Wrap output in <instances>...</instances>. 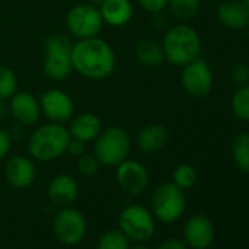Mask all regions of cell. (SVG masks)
Listing matches in <instances>:
<instances>
[{"mask_svg": "<svg viewBox=\"0 0 249 249\" xmlns=\"http://www.w3.org/2000/svg\"><path fill=\"white\" fill-rule=\"evenodd\" d=\"M231 113L242 122H249V84L237 87L230 98Z\"/></svg>", "mask_w": 249, "mask_h": 249, "instance_id": "obj_24", "label": "cell"}, {"mask_svg": "<svg viewBox=\"0 0 249 249\" xmlns=\"http://www.w3.org/2000/svg\"><path fill=\"white\" fill-rule=\"evenodd\" d=\"M164 60L173 66H185L198 59L202 50V41L195 28L185 22L167 30L161 41Z\"/></svg>", "mask_w": 249, "mask_h": 249, "instance_id": "obj_2", "label": "cell"}, {"mask_svg": "<svg viewBox=\"0 0 249 249\" xmlns=\"http://www.w3.org/2000/svg\"><path fill=\"white\" fill-rule=\"evenodd\" d=\"M230 79L236 87L249 84V65L245 62H237L230 69Z\"/></svg>", "mask_w": 249, "mask_h": 249, "instance_id": "obj_29", "label": "cell"}, {"mask_svg": "<svg viewBox=\"0 0 249 249\" xmlns=\"http://www.w3.org/2000/svg\"><path fill=\"white\" fill-rule=\"evenodd\" d=\"M186 208V196L173 182L159 185L151 195V213L161 223L178 221Z\"/></svg>", "mask_w": 249, "mask_h": 249, "instance_id": "obj_6", "label": "cell"}, {"mask_svg": "<svg viewBox=\"0 0 249 249\" xmlns=\"http://www.w3.org/2000/svg\"><path fill=\"white\" fill-rule=\"evenodd\" d=\"M119 230L131 242H148L156 231V218L150 210L134 204L122 210L119 215Z\"/></svg>", "mask_w": 249, "mask_h": 249, "instance_id": "obj_7", "label": "cell"}, {"mask_svg": "<svg viewBox=\"0 0 249 249\" xmlns=\"http://www.w3.org/2000/svg\"><path fill=\"white\" fill-rule=\"evenodd\" d=\"M214 226L204 214L191 215L183 226V242L192 249H207L214 242Z\"/></svg>", "mask_w": 249, "mask_h": 249, "instance_id": "obj_13", "label": "cell"}, {"mask_svg": "<svg viewBox=\"0 0 249 249\" xmlns=\"http://www.w3.org/2000/svg\"><path fill=\"white\" fill-rule=\"evenodd\" d=\"M129 249H151L148 245H145V242H140V243H135V245H132Z\"/></svg>", "mask_w": 249, "mask_h": 249, "instance_id": "obj_34", "label": "cell"}, {"mask_svg": "<svg viewBox=\"0 0 249 249\" xmlns=\"http://www.w3.org/2000/svg\"><path fill=\"white\" fill-rule=\"evenodd\" d=\"M116 182L124 194L138 196L147 189L150 183V175L140 161L126 159L116 166Z\"/></svg>", "mask_w": 249, "mask_h": 249, "instance_id": "obj_12", "label": "cell"}, {"mask_svg": "<svg viewBox=\"0 0 249 249\" xmlns=\"http://www.w3.org/2000/svg\"><path fill=\"white\" fill-rule=\"evenodd\" d=\"M180 84L183 91L194 98L207 97L214 84V75L210 65L201 57L182 66Z\"/></svg>", "mask_w": 249, "mask_h": 249, "instance_id": "obj_10", "label": "cell"}, {"mask_svg": "<svg viewBox=\"0 0 249 249\" xmlns=\"http://www.w3.org/2000/svg\"><path fill=\"white\" fill-rule=\"evenodd\" d=\"M38 100L41 106V114H44L49 122L63 124L66 122H71V119L73 117V100L66 91L60 88H52L44 91Z\"/></svg>", "mask_w": 249, "mask_h": 249, "instance_id": "obj_11", "label": "cell"}, {"mask_svg": "<svg viewBox=\"0 0 249 249\" xmlns=\"http://www.w3.org/2000/svg\"><path fill=\"white\" fill-rule=\"evenodd\" d=\"M76 166H78L79 175L84 176V178H94L98 173L100 167H101V164H100V161H98V159L95 157L94 153L92 154L84 153L82 156H79Z\"/></svg>", "mask_w": 249, "mask_h": 249, "instance_id": "obj_28", "label": "cell"}, {"mask_svg": "<svg viewBox=\"0 0 249 249\" xmlns=\"http://www.w3.org/2000/svg\"><path fill=\"white\" fill-rule=\"evenodd\" d=\"M231 157L239 170L249 173V134H237L231 142Z\"/></svg>", "mask_w": 249, "mask_h": 249, "instance_id": "obj_23", "label": "cell"}, {"mask_svg": "<svg viewBox=\"0 0 249 249\" xmlns=\"http://www.w3.org/2000/svg\"><path fill=\"white\" fill-rule=\"evenodd\" d=\"M66 153H69L71 156L73 157H79L82 156L85 151V142L79 141V140H75V138H71L69 142H68V148H66Z\"/></svg>", "mask_w": 249, "mask_h": 249, "instance_id": "obj_32", "label": "cell"}, {"mask_svg": "<svg viewBox=\"0 0 249 249\" xmlns=\"http://www.w3.org/2000/svg\"><path fill=\"white\" fill-rule=\"evenodd\" d=\"M103 2H104V0H89V3L94 5V6H97V8H98Z\"/></svg>", "mask_w": 249, "mask_h": 249, "instance_id": "obj_35", "label": "cell"}, {"mask_svg": "<svg viewBox=\"0 0 249 249\" xmlns=\"http://www.w3.org/2000/svg\"><path fill=\"white\" fill-rule=\"evenodd\" d=\"M17 91H18V78L15 72L8 66L0 65V101L9 100Z\"/></svg>", "mask_w": 249, "mask_h": 249, "instance_id": "obj_27", "label": "cell"}, {"mask_svg": "<svg viewBox=\"0 0 249 249\" xmlns=\"http://www.w3.org/2000/svg\"><path fill=\"white\" fill-rule=\"evenodd\" d=\"M201 8V0H169L167 9L172 17L180 22L194 19Z\"/></svg>", "mask_w": 249, "mask_h": 249, "instance_id": "obj_22", "label": "cell"}, {"mask_svg": "<svg viewBox=\"0 0 249 249\" xmlns=\"http://www.w3.org/2000/svg\"><path fill=\"white\" fill-rule=\"evenodd\" d=\"M131 151V138L120 126L103 128L94 140V154L101 166L116 167L128 159Z\"/></svg>", "mask_w": 249, "mask_h": 249, "instance_id": "obj_5", "label": "cell"}, {"mask_svg": "<svg viewBox=\"0 0 249 249\" xmlns=\"http://www.w3.org/2000/svg\"><path fill=\"white\" fill-rule=\"evenodd\" d=\"M72 40L65 34H53L44 41L43 72L52 81L66 79L72 71Z\"/></svg>", "mask_w": 249, "mask_h": 249, "instance_id": "obj_4", "label": "cell"}, {"mask_svg": "<svg viewBox=\"0 0 249 249\" xmlns=\"http://www.w3.org/2000/svg\"><path fill=\"white\" fill-rule=\"evenodd\" d=\"M135 56H137V60L141 65L148 66V68L159 66V65H161L164 62V53H163L161 43L150 40V38L141 40L137 44Z\"/></svg>", "mask_w": 249, "mask_h": 249, "instance_id": "obj_21", "label": "cell"}, {"mask_svg": "<svg viewBox=\"0 0 249 249\" xmlns=\"http://www.w3.org/2000/svg\"><path fill=\"white\" fill-rule=\"evenodd\" d=\"M69 140V131L62 123L47 122L31 134L28 153L37 161H53L66 153Z\"/></svg>", "mask_w": 249, "mask_h": 249, "instance_id": "obj_3", "label": "cell"}, {"mask_svg": "<svg viewBox=\"0 0 249 249\" xmlns=\"http://www.w3.org/2000/svg\"><path fill=\"white\" fill-rule=\"evenodd\" d=\"M196 179H198V173L195 167L191 164H179L172 175V182L182 191L191 189L196 183Z\"/></svg>", "mask_w": 249, "mask_h": 249, "instance_id": "obj_26", "label": "cell"}, {"mask_svg": "<svg viewBox=\"0 0 249 249\" xmlns=\"http://www.w3.org/2000/svg\"><path fill=\"white\" fill-rule=\"evenodd\" d=\"M37 176L36 164L25 156H12L5 166V178L12 188L27 189L30 188Z\"/></svg>", "mask_w": 249, "mask_h": 249, "instance_id": "obj_15", "label": "cell"}, {"mask_svg": "<svg viewBox=\"0 0 249 249\" xmlns=\"http://www.w3.org/2000/svg\"><path fill=\"white\" fill-rule=\"evenodd\" d=\"M11 144H12L11 135L3 128H0V161H2L9 154Z\"/></svg>", "mask_w": 249, "mask_h": 249, "instance_id": "obj_31", "label": "cell"}, {"mask_svg": "<svg viewBox=\"0 0 249 249\" xmlns=\"http://www.w3.org/2000/svg\"><path fill=\"white\" fill-rule=\"evenodd\" d=\"M66 30L76 40L97 37L103 28V18L100 9L91 3L76 5L66 14Z\"/></svg>", "mask_w": 249, "mask_h": 249, "instance_id": "obj_8", "label": "cell"}, {"mask_svg": "<svg viewBox=\"0 0 249 249\" xmlns=\"http://www.w3.org/2000/svg\"><path fill=\"white\" fill-rule=\"evenodd\" d=\"M243 2H245V5L248 6V9H249V0H243Z\"/></svg>", "mask_w": 249, "mask_h": 249, "instance_id": "obj_36", "label": "cell"}, {"mask_svg": "<svg viewBox=\"0 0 249 249\" xmlns=\"http://www.w3.org/2000/svg\"><path fill=\"white\" fill-rule=\"evenodd\" d=\"M72 66L81 76L101 81L114 72L116 54L111 46L98 36L78 40L72 47Z\"/></svg>", "mask_w": 249, "mask_h": 249, "instance_id": "obj_1", "label": "cell"}, {"mask_svg": "<svg viewBox=\"0 0 249 249\" xmlns=\"http://www.w3.org/2000/svg\"><path fill=\"white\" fill-rule=\"evenodd\" d=\"M98 9L103 22L113 28L124 27L134 17V5L131 0H104Z\"/></svg>", "mask_w": 249, "mask_h": 249, "instance_id": "obj_18", "label": "cell"}, {"mask_svg": "<svg viewBox=\"0 0 249 249\" xmlns=\"http://www.w3.org/2000/svg\"><path fill=\"white\" fill-rule=\"evenodd\" d=\"M78 183L71 175H57L52 179L47 188V195L50 201L63 208V207H71L76 198H78Z\"/></svg>", "mask_w": 249, "mask_h": 249, "instance_id": "obj_17", "label": "cell"}, {"mask_svg": "<svg viewBox=\"0 0 249 249\" xmlns=\"http://www.w3.org/2000/svg\"><path fill=\"white\" fill-rule=\"evenodd\" d=\"M215 15L227 30L239 31L249 27V9L243 0H224L217 6Z\"/></svg>", "mask_w": 249, "mask_h": 249, "instance_id": "obj_16", "label": "cell"}, {"mask_svg": "<svg viewBox=\"0 0 249 249\" xmlns=\"http://www.w3.org/2000/svg\"><path fill=\"white\" fill-rule=\"evenodd\" d=\"M138 3L148 14L157 15V14H161L163 11L167 9L169 0H138Z\"/></svg>", "mask_w": 249, "mask_h": 249, "instance_id": "obj_30", "label": "cell"}, {"mask_svg": "<svg viewBox=\"0 0 249 249\" xmlns=\"http://www.w3.org/2000/svg\"><path fill=\"white\" fill-rule=\"evenodd\" d=\"M167 141H169L167 129L159 123H153L142 128L137 137V145L140 151L144 154H157L166 147Z\"/></svg>", "mask_w": 249, "mask_h": 249, "instance_id": "obj_20", "label": "cell"}, {"mask_svg": "<svg viewBox=\"0 0 249 249\" xmlns=\"http://www.w3.org/2000/svg\"><path fill=\"white\" fill-rule=\"evenodd\" d=\"M53 233L66 246L78 245L87 234V220L76 208L63 207L53 218Z\"/></svg>", "mask_w": 249, "mask_h": 249, "instance_id": "obj_9", "label": "cell"}, {"mask_svg": "<svg viewBox=\"0 0 249 249\" xmlns=\"http://www.w3.org/2000/svg\"><path fill=\"white\" fill-rule=\"evenodd\" d=\"M101 129H103V124H101L100 117L89 111H85L72 117L71 124L68 128L71 138L79 140L85 144L94 141L101 132Z\"/></svg>", "mask_w": 249, "mask_h": 249, "instance_id": "obj_19", "label": "cell"}, {"mask_svg": "<svg viewBox=\"0 0 249 249\" xmlns=\"http://www.w3.org/2000/svg\"><path fill=\"white\" fill-rule=\"evenodd\" d=\"M156 249H189V246L180 239L169 237V239H164Z\"/></svg>", "mask_w": 249, "mask_h": 249, "instance_id": "obj_33", "label": "cell"}, {"mask_svg": "<svg viewBox=\"0 0 249 249\" xmlns=\"http://www.w3.org/2000/svg\"><path fill=\"white\" fill-rule=\"evenodd\" d=\"M9 110L17 122L25 126H33L41 117V106L40 100L34 97L31 92L17 91L11 98Z\"/></svg>", "mask_w": 249, "mask_h": 249, "instance_id": "obj_14", "label": "cell"}, {"mask_svg": "<svg viewBox=\"0 0 249 249\" xmlns=\"http://www.w3.org/2000/svg\"><path fill=\"white\" fill-rule=\"evenodd\" d=\"M129 248H131V240L119 229L107 230L106 233H103L95 246V249H129Z\"/></svg>", "mask_w": 249, "mask_h": 249, "instance_id": "obj_25", "label": "cell"}]
</instances>
